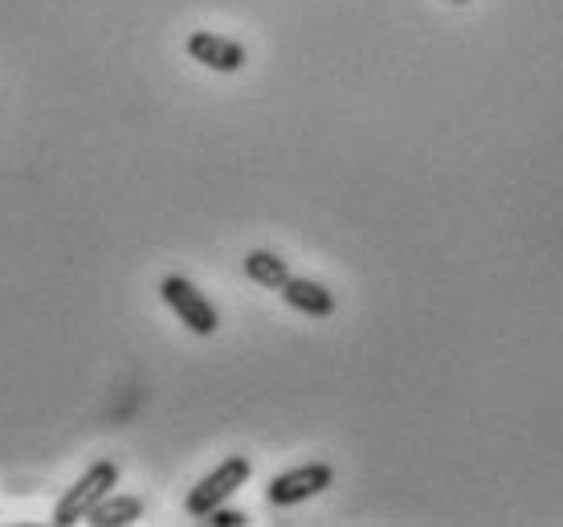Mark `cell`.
Here are the masks:
<instances>
[{
	"label": "cell",
	"instance_id": "1",
	"mask_svg": "<svg viewBox=\"0 0 563 527\" xmlns=\"http://www.w3.org/2000/svg\"><path fill=\"white\" fill-rule=\"evenodd\" d=\"M250 474H254L250 458H241V454L225 458L221 466H212V471L205 474V479H200L192 491H188V499H184V512L192 515V519H205L212 507H221V503L233 499L241 486L250 483Z\"/></svg>",
	"mask_w": 563,
	"mask_h": 527
},
{
	"label": "cell",
	"instance_id": "2",
	"mask_svg": "<svg viewBox=\"0 0 563 527\" xmlns=\"http://www.w3.org/2000/svg\"><path fill=\"white\" fill-rule=\"evenodd\" d=\"M111 486H119V462L102 458V462H95V466H90V471H86L82 479L62 495V499H57L54 524L70 527V524H78V519H86V512H90L102 495H111Z\"/></svg>",
	"mask_w": 563,
	"mask_h": 527
},
{
	"label": "cell",
	"instance_id": "3",
	"mask_svg": "<svg viewBox=\"0 0 563 527\" xmlns=\"http://www.w3.org/2000/svg\"><path fill=\"white\" fill-rule=\"evenodd\" d=\"M159 299L168 303L172 311H176V319H180L188 331H197V336H212V331L221 328L217 307H212L188 278H180V274H168V278L159 283Z\"/></svg>",
	"mask_w": 563,
	"mask_h": 527
},
{
	"label": "cell",
	"instance_id": "4",
	"mask_svg": "<svg viewBox=\"0 0 563 527\" xmlns=\"http://www.w3.org/2000/svg\"><path fill=\"white\" fill-rule=\"evenodd\" d=\"M331 483H335V471H331L327 462H307V466H295V471L269 479L266 503L269 507H295V503H307V499H314V495H323Z\"/></svg>",
	"mask_w": 563,
	"mask_h": 527
},
{
	"label": "cell",
	"instance_id": "5",
	"mask_svg": "<svg viewBox=\"0 0 563 527\" xmlns=\"http://www.w3.org/2000/svg\"><path fill=\"white\" fill-rule=\"evenodd\" d=\"M188 57L209 66L217 74H238L245 66V45L225 37V33H212V29H197L188 37Z\"/></svg>",
	"mask_w": 563,
	"mask_h": 527
},
{
	"label": "cell",
	"instance_id": "6",
	"mask_svg": "<svg viewBox=\"0 0 563 527\" xmlns=\"http://www.w3.org/2000/svg\"><path fill=\"white\" fill-rule=\"evenodd\" d=\"M282 303L286 307H295V311H302V315H310V319H331L335 315V295L327 290L323 283H310V278H286L282 283Z\"/></svg>",
	"mask_w": 563,
	"mask_h": 527
},
{
	"label": "cell",
	"instance_id": "7",
	"mask_svg": "<svg viewBox=\"0 0 563 527\" xmlns=\"http://www.w3.org/2000/svg\"><path fill=\"white\" fill-rule=\"evenodd\" d=\"M143 515V499L135 495H102L90 512H86V524L90 527H131L140 524Z\"/></svg>",
	"mask_w": 563,
	"mask_h": 527
},
{
	"label": "cell",
	"instance_id": "8",
	"mask_svg": "<svg viewBox=\"0 0 563 527\" xmlns=\"http://www.w3.org/2000/svg\"><path fill=\"white\" fill-rule=\"evenodd\" d=\"M245 274H250V283L266 286V290H282V283L290 278V266H286V257L269 254V250H254V254H245Z\"/></svg>",
	"mask_w": 563,
	"mask_h": 527
},
{
	"label": "cell",
	"instance_id": "9",
	"mask_svg": "<svg viewBox=\"0 0 563 527\" xmlns=\"http://www.w3.org/2000/svg\"><path fill=\"white\" fill-rule=\"evenodd\" d=\"M205 519H209L212 527H245V524H250V515H245V512H233V507H225V503H221V507H212V512L205 515Z\"/></svg>",
	"mask_w": 563,
	"mask_h": 527
},
{
	"label": "cell",
	"instance_id": "10",
	"mask_svg": "<svg viewBox=\"0 0 563 527\" xmlns=\"http://www.w3.org/2000/svg\"><path fill=\"white\" fill-rule=\"evenodd\" d=\"M453 4H470V0H453Z\"/></svg>",
	"mask_w": 563,
	"mask_h": 527
}]
</instances>
